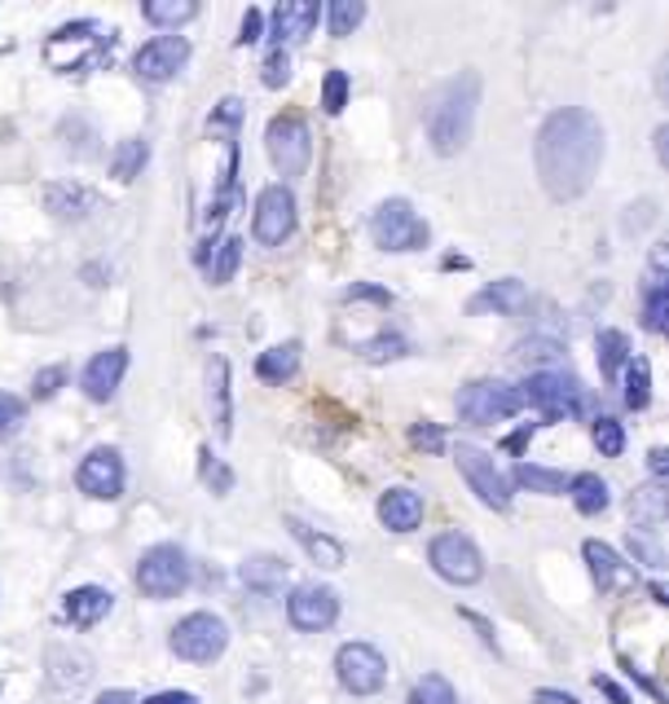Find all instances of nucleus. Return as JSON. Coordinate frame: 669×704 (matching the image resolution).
Returning a JSON list of instances; mask_svg holds the SVG:
<instances>
[{
	"mask_svg": "<svg viewBox=\"0 0 669 704\" xmlns=\"http://www.w3.org/2000/svg\"><path fill=\"white\" fill-rule=\"evenodd\" d=\"M533 155L546 194L572 203L594 185V172L603 163V124L586 106H564L542 124Z\"/></svg>",
	"mask_w": 669,
	"mask_h": 704,
	"instance_id": "nucleus-1",
	"label": "nucleus"
},
{
	"mask_svg": "<svg viewBox=\"0 0 669 704\" xmlns=\"http://www.w3.org/2000/svg\"><path fill=\"white\" fill-rule=\"evenodd\" d=\"M476 106H480V80L472 71H463L458 80H450L436 102L428 106V141L436 155H458L472 141V124H476Z\"/></svg>",
	"mask_w": 669,
	"mask_h": 704,
	"instance_id": "nucleus-2",
	"label": "nucleus"
},
{
	"mask_svg": "<svg viewBox=\"0 0 669 704\" xmlns=\"http://www.w3.org/2000/svg\"><path fill=\"white\" fill-rule=\"evenodd\" d=\"M111 45H115V36L102 32V23L80 19V23H67L49 36L45 58H49L54 71H89L111 54Z\"/></svg>",
	"mask_w": 669,
	"mask_h": 704,
	"instance_id": "nucleus-3",
	"label": "nucleus"
},
{
	"mask_svg": "<svg viewBox=\"0 0 669 704\" xmlns=\"http://www.w3.org/2000/svg\"><path fill=\"white\" fill-rule=\"evenodd\" d=\"M190 586V559L181 546L159 542L137 559V590L146 599H177Z\"/></svg>",
	"mask_w": 669,
	"mask_h": 704,
	"instance_id": "nucleus-4",
	"label": "nucleus"
},
{
	"mask_svg": "<svg viewBox=\"0 0 669 704\" xmlns=\"http://www.w3.org/2000/svg\"><path fill=\"white\" fill-rule=\"evenodd\" d=\"M371 234H375V247H384V251H419V247H428V238H432L428 220H423L406 198L379 203L375 216H371Z\"/></svg>",
	"mask_w": 669,
	"mask_h": 704,
	"instance_id": "nucleus-5",
	"label": "nucleus"
},
{
	"mask_svg": "<svg viewBox=\"0 0 669 704\" xmlns=\"http://www.w3.org/2000/svg\"><path fill=\"white\" fill-rule=\"evenodd\" d=\"M524 406H537L546 419H577L586 410V388L564 371H537L520 388Z\"/></svg>",
	"mask_w": 669,
	"mask_h": 704,
	"instance_id": "nucleus-6",
	"label": "nucleus"
},
{
	"mask_svg": "<svg viewBox=\"0 0 669 704\" xmlns=\"http://www.w3.org/2000/svg\"><path fill=\"white\" fill-rule=\"evenodd\" d=\"M168 647L181 656V660H194V665H212L225 647H229V625L216 616V612H190L172 625V638Z\"/></svg>",
	"mask_w": 669,
	"mask_h": 704,
	"instance_id": "nucleus-7",
	"label": "nucleus"
},
{
	"mask_svg": "<svg viewBox=\"0 0 669 704\" xmlns=\"http://www.w3.org/2000/svg\"><path fill=\"white\" fill-rule=\"evenodd\" d=\"M334 678L349 695H375L388 682V660L371 643H344L334 651Z\"/></svg>",
	"mask_w": 669,
	"mask_h": 704,
	"instance_id": "nucleus-8",
	"label": "nucleus"
},
{
	"mask_svg": "<svg viewBox=\"0 0 669 704\" xmlns=\"http://www.w3.org/2000/svg\"><path fill=\"white\" fill-rule=\"evenodd\" d=\"M520 388L511 384H498V379H476L458 393V419L485 428V423H498V419H511L520 415Z\"/></svg>",
	"mask_w": 669,
	"mask_h": 704,
	"instance_id": "nucleus-9",
	"label": "nucleus"
},
{
	"mask_svg": "<svg viewBox=\"0 0 669 704\" xmlns=\"http://www.w3.org/2000/svg\"><path fill=\"white\" fill-rule=\"evenodd\" d=\"M436 577L454 581V586H476L485 577V555L480 546L467 537V533H441L432 537V550H428Z\"/></svg>",
	"mask_w": 669,
	"mask_h": 704,
	"instance_id": "nucleus-10",
	"label": "nucleus"
},
{
	"mask_svg": "<svg viewBox=\"0 0 669 704\" xmlns=\"http://www.w3.org/2000/svg\"><path fill=\"white\" fill-rule=\"evenodd\" d=\"M264 146H269V159L282 177H304V168L313 159V141H308V124L299 115H277L264 133Z\"/></svg>",
	"mask_w": 669,
	"mask_h": 704,
	"instance_id": "nucleus-11",
	"label": "nucleus"
},
{
	"mask_svg": "<svg viewBox=\"0 0 669 704\" xmlns=\"http://www.w3.org/2000/svg\"><path fill=\"white\" fill-rule=\"evenodd\" d=\"M458 472L467 476V485H472V493L485 502V507H494V511H507L511 507V480L502 476V467L485 454V450H476V445H458Z\"/></svg>",
	"mask_w": 669,
	"mask_h": 704,
	"instance_id": "nucleus-12",
	"label": "nucleus"
},
{
	"mask_svg": "<svg viewBox=\"0 0 669 704\" xmlns=\"http://www.w3.org/2000/svg\"><path fill=\"white\" fill-rule=\"evenodd\" d=\"M286 621L299 629V634H321L340 621V594L330 586H295L291 599H286Z\"/></svg>",
	"mask_w": 669,
	"mask_h": 704,
	"instance_id": "nucleus-13",
	"label": "nucleus"
},
{
	"mask_svg": "<svg viewBox=\"0 0 669 704\" xmlns=\"http://www.w3.org/2000/svg\"><path fill=\"white\" fill-rule=\"evenodd\" d=\"M185 63H190V41L172 32V36L146 41V45L137 49V58H133V71H137L141 84H168V80L181 76Z\"/></svg>",
	"mask_w": 669,
	"mask_h": 704,
	"instance_id": "nucleus-14",
	"label": "nucleus"
},
{
	"mask_svg": "<svg viewBox=\"0 0 669 704\" xmlns=\"http://www.w3.org/2000/svg\"><path fill=\"white\" fill-rule=\"evenodd\" d=\"M256 242L264 247H282L295 234V194L286 185H269L256 198Z\"/></svg>",
	"mask_w": 669,
	"mask_h": 704,
	"instance_id": "nucleus-15",
	"label": "nucleus"
},
{
	"mask_svg": "<svg viewBox=\"0 0 669 704\" xmlns=\"http://www.w3.org/2000/svg\"><path fill=\"white\" fill-rule=\"evenodd\" d=\"M76 485H80V493H89V498H98V502H115V498L124 493V458H120L115 450H93V454L80 463Z\"/></svg>",
	"mask_w": 669,
	"mask_h": 704,
	"instance_id": "nucleus-16",
	"label": "nucleus"
},
{
	"mask_svg": "<svg viewBox=\"0 0 669 704\" xmlns=\"http://www.w3.org/2000/svg\"><path fill=\"white\" fill-rule=\"evenodd\" d=\"M124 371H128V348L115 343V348L98 352V357L84 366V397L89 401H111L120 379H124Z\"/></svg>",
	"mask_w": 669,
	"mask_h": 704,
	"instance_id": "nucleus-17",
	"label": "nucleus"
},
{
	"mask_svg": "<svg viewBox=\"0 0 669 704\" xmlns=\"http://www.w3.org/2000/svg\"><path fill=\"white\" fill-rule=\"evenodd\" d=\"M111 612H115V594L106 586H76L63 599V621L76 625V629H89V625L106 621Z\"/></svg>",
	"mask_w": 669,
	"mask_h": 704,
	"instance_id": "nucleus-18",
	"label": "nucleus"
},
{
	"mask_svg": "<svg viewBox=\"0 0 669 704\" xmlns=\"http://www.w3.org/2000/svg\"><path fill=\"white\" fill-rule=\"evenodd\" d=\"M423 511H428L423 493H415V489H388L379 498V524L388 533H415L423 524Z\"/></svg>",
	"mask_w": 669,
	"mask_h": 704,
	"instance_id": "nucleus-19",
	"label": "nucleus"
},
{
	"mask_svg": "<svg viewBox=\"0 0 669 704\" xmlns=\"http://www.w3.org/2000/svg\"><path fill=\"white\" fill-rule=\"evenodd\" d=\"M98 194L89 190V185H80V181H54L49 190H45V207L58 216V220H84V216H93L98 212Z\"/></svg>",
	"mask_w": 669,
	"mask_h": 704,
	"instance_id": "nucleus-20",
	"label": "nucleus"
},
{
	"mask_svg": "<svg viewBox=\"0 0 669 704\" xmlns=\"http://www.w3.org/2000/svg\"><path fill=\"white\" fill-rule=\"evenodd\" d=\"M286 529H291V537L308 550V559L313 564H321V568H344V559H349V550H344V542H334V537H326V533H317V529H308L304 520H286Z\"/></svg>",
	"mask_w": 669,
	"mask_h": 704,
	"instance_id": "nucleus-21",
	"label": "nucleus"
},
{
	"mask_svg": "<svg viewBox=\"0 0 669 704\" xmlns=\"http://www.w3.org/2000/svg\"><path fill=\"white\" fill-rule=\"evenodd\" d=\"M207 406H212L216 432L229 436L234 432V397H229V366H225V357L207 362Z\"/></svg>",
	"mask_w": 669,
	"mask_h": 704,
	"instance_id": "nucleus-22",
	"label": "nucleus"
},
{
	"mask_svg": "<svg viewBox=\"0 0 669 704\" xmlns=\"http://www.w3.org/2000/svg\"><path fill=\"white\" fill-rule=\"evenodd\" d=\"M321 10L313 5V0H295V5H277L273 10V41L282 49V41H304L313 27H317Z\"/></svg>",
	"mask_w": 669,
	"mask_h": 704,
	"instance_id": "nucleus-23",
	"label": "nucleus"
},
{
	"mask_svg": "<svg viewBox=\"0 0 669 704\" xmlns=\"http://www.w3.org/2000/svg\"><path fill=\"white\" fill-rule=\"evenodd\" d=\"M256 375L264 384H286L299 375V343L286 339V343H273L269 352H260V362H256Z\"/></svg>",
	"mask_w": 669,
	"mask_h": 704,
	"instance_id": "nucleus-24",
	"label": "nucleus"
},
{
	"mask_svg": "<svg viewBox=\"0 0 669 704\" xmlns=\"http://www.w3.org/2000/svg\"><path fill=\"white\" fill-rule=\"evenodd\" d=\"M568 498H572V507H577L581 515H603V511H608V502H612L608 480H599L594 472L572 476V480H568Z\"/></svg>",
	"mask_w": 669,
	"mask_h": 704,
	"instance_id": "nucleus-25",
	"label": "nucleus"
},
{
	"mask_svg": "<svg viewBox=\"0 0 669 704\" xmlns=\"http://www.w3.org/2000/svg\"><path fill=\"white\" fill-rule=\"evenodd\" d=\"M524 299H529V295H524V282L507 277V282L485 286L467 308H472V313H489V308H494V313H515V308H524Z\"/></svg>",
	"mask_w": 669,
	"mask_h": 704,
	"instance_id": "nucleus-26",
	"label": "nucleus"
},
{
	"mask_svg": "<svg viewBox=\"0 0 669 704\" xmlns=\"http://www.w3.org/2000/svg\"><path fill=\"white\" fill-rule=\"evenodd\" d=\"M586 564H590V577H594V586H599V594H608L630 568L616 559V550L612 546H603V542H586Z\"/></svg>",
	"mask_w": 669,
	"mask_h": 704,
	"instance_id": "nucleus-27",
	"label": "nucleus"
},
{
	"mask_svg": "<svg viewBox=\"0 0 669 704\" xmlns=\"http://www.w3.org/2000/svg\"><path fill=\"white\" fill-rule=\"evenodd\" d=\"M594 348H599V371H603L608 379H616V371L634 357L630 339H625L621 330H599V334H594Z\"/></svg>",
	"mask_w": 669,
	"mask_h": 704,
	"instance_id": "nucleus-28",
	"label": "nucleus"
},
{
	"mask_svg": "<svg viewBox=\"0 0 669 704\" xmlns=\"http://www.w3.org/2000/svg\"><path fill=\"white\" fill-rule=\"evenodd\" d=\"M146 159H150L146 137H128V141H120V150L111 155V177H115V181H133V177L146 168Z\"/></svg>",
	"mask_w": 669,
	"mask_h": 704,
	"instance_id": "nucleus-29",
	"label": "nucleus"
},
{
	"mask_svg": "<svg viewBox=\"0 0 669 704\" xmlns=\"http://www.w3.org/2000/svg\"><path fill=\"white\" fill-rule=\"evenodd\" d=\"M625 406L630 410H647L651 406V366L643 357L625 362Z\"/></svg>",
	"mask_w": 669,
	"mask_h": 704,
	"instance_id": "nucleus-30",
	"label": "nucleus"
},
{
	"mask_svg": "<svg viewBox=\"0 0 669 704\" xmlns=\"http://www.w3.org/2000/svg\"><path fill=\"white\" fill-rule=\"evenodd\" d=\"M515 485H524L529 493H546V498H555V493L568 489L564 472H551V467H537V463H520V467H515Z\"/></svg>",
	"mask_w": 669,
	"mask_h": 704,
	"instance_id": "nucleus-31",
	"label": "nucleus"
},
{
	"mask_svg": "<svg viewBox=\"0 0 669 704\" xmlns=\"http://www.w3.org/2000/svg\"><path fill=\"white\" fill-rule=\"evenodd\" d=\"M630 515L638 520L643 533H656L660 520H665V498H660V489H638V493L630 498Z\"/></svg>",
	"mask_w": 669,
	"mask_h": 704,
	"instance_id": "nucleus-32",
	"label": "nucleus"
},
{
	"mask_svg": "<svg viewBox=\"0 0 669 704\" xmlns=\"http://www.w3.org/2000/svg\"><path fill=\"white\" fill-rule=\"evenodd\" d=\"M406 704H458V695H454L450 678H441V673H423V678L410 686V700H406Z\"/></svg>",
	"mask_w": 669,
	"mask_h": 704,
	"instance_id": "nucleus-33",
	"label": "nucleus"
},
{
	"mask_svg": "<svg viewBox=\"0 0 669 704\" xmlns=\"http://www.w3.org/2000/svg\"><path fill=\"white\" fill-rule=\"evenodd\" d=\"M665 313H669V295H665V282L647 277V291H643V326H647L651 334H660V330H665Z\"/></svg>",
	"mask_w": 669,
	"mask_h": 704,
	"instance_id": "nucleus-34",
	"label": "nucleus"
},
{
	"mask_svg": "<svg viewBox=\"0 0 669 704\" xmlns=\"http://www.w3.org/2000/svg\"><path fill=\"white\" fill-rule=\"evenodd\" d=\"M194 14H199L194 0H181V5H159V0H155V5H141V19L155 23V27H181V23H190Z\"/></svg>",
	"mask_w": 669,
	"mask_h": 704,
	"instance_id": "nucleus-35",
	"label": "nucleus"
},
{
	"mask_svg": "<svg viewBox=\"0 0 669 704\" xmlns=\"http://www.w3.org/2000/svg\"><path fill=\"white\" fill-rule=\"evenodd\" d=\"M594 450H599L603 458H621V454H625V428H621L616 419L599 415V419H594Z\"/></svg>",
	"mask_w": 669,
	"mask_h": 704,
	"instance_id": "nucleus-36",
	"label": "nucleus"
},
{
	"mask_svg": "<svg viewBox=\"0 0 669 704\" xmlns=\"http://www.w3.org/2000/svg\"><path fill=\"white\" fill-rule=\"evenodd\" d=\"M349 71H326V80H321V111L326 115H340L344 106H349Z\"/></svg>",
	"mask_w": 669,
	"mask_h": 704,
	"instance_id": "nucleus-37",
	"label": "nucleus"
},
{
	"mask_svg": "<svg viewBox=\"0 0 669 704\" xmlns=\"http://www.w3.org/2000/svg\"><path fill=\"white\" fill-rule=\"evenodd\" d=\"M27 423V406L14 393H0V441H14Z\"/></svg>",
	"mask_w": 669,
	"mask_h": 704,
	"instance_id": "nucleus-38",
	"label": "nucleus"
},
{
	"mask_svg": "<svg viewBox=\"0 0 669 704\" xmlns=\"http://www.w3.org/2000/svg\"><path fill=\"white\" fill-rule=\"evenodd\" d=\"M238 260H242V242L238 238H225L216 247V264H212V286H225L234 273H238Z\"/></svg>",
	"mask_w": 669,
	"mask_h": 704,
	"instance_id": "nucleus-39",
	"label": "nucleus"
},
{
	"mask_svg": "<svg viewBox=\"0 0 669 704\" xmlns=\"http://www.w3.org/2000/svg\"><path fill=\"white\" fill-rule=\"evenodd\" d=\"M326 19H330V36H349L366 19V5H358V0H340V5L326 10Z\"/></svg>",
	"mask_w": 669,
	"mask_h": 704,
	"instance_id": "nucleus-40",
	"label": "nucleus"
},
{
	"mask_svg": "<svg viewBox=\"0 0 669 704\" xmlns=\"http://www.w3.org/2000/svg\"><path fill=\"white\" fill-rule=\"evenodd\" d=\"M199 458H203V485H212V493H229V489H234V472H229L212 450H203Z\"/></svg>",
	"mask_w": 669,
	"mask_h": 704,
	"instance_id": "nucleus-41",
	"label": "nucleus"
},
{
	"mask_svg": "<svg viewBox=\"0 0 669 704\" xmlns=\"http://www.w3.org/2000/svg\"><path fill=\"white\" fill-rule=\"evenodd\" d=\"M238 120H242V102H238V98H225V102L212 111L207 128H212V133H225V137H234V133H238Z\"/></svg>",
	"mask_w": 669,
	"mask_h": 704,
	"instance_id": "nucleus-42",
	"label": "nucleus"
},
{
	"mask_svg": "<svg viewBox=\"0 0 669 704\" xmlns=\"http://www.w3.org/2000/svg\"><path fill=\"white\" fill-rule=\"evenodd\" d=\"M277 577H286V564H277V559H269V555L251 559V564L242 568V581H247V586H269V581H277Z\"/></svg>",
	"mask_w": 669,
	"mask_h": 704,
	"instance_id": "nucleus-43",
	"label": "nucleus"
},
{
	"mask_svg": "<svg viewBox=\"0 0 669 704\" xmlns=\"http://www.w3.org/2000/svg\"><path fill=\"white\" fill-rule=\"evenodd\" d=\"M406 352H410V343H406L401 334H379V339L366 343V357H371V362H393V357H406Z\"/></svg>",
	"mask_w": 669,
	"mask_h": 704,
	"instance_id": "nucleus-44",
	"label": "nucleus"
},
{
	"mask_svg": "<svg viewBox=\"0 0 669 704\" xmlns=\"http://www.w3.org/2000/svg\"><path fill=\"white\" fill-rule=\"evenodd\" d=\"M264 89H282L286 80H291V54L286 49H273L269 58H264Z\"/></svg>",
	"mask_w": 669,
	"mask_h": 704,
	"instance_id": "nucleus-45",
	"label": "nucleus"
},
{
	"mask_svg": "<svg viewBox=\"0 0 669 704\" xmlns=\"http://www.w3.org/2000/svg\"><path fill=\"white\" fill-rule=\"evenodd\" d=\"M67 384V366H49V371H41L36 375V384H32V393H36V401H49V397H58V388Z\"/></svg>",
	"mask_w": 669,
	"mask_h": 704,
	"instance_id": "nucleus-46",
	"label": "nucleus"
},
{
	"mask_svg": "<svg viewBox=\"0 0 669 704\" xmlns=\"http://www.w3.org/2000/svg\"><path fill=\"white\" fill-rule=\"evenodd\" d=\"M630 550H634V555H638V559L647 564V568H660V564H665L660 546H656V542H651V537H647L643 529H634V533H630Z\"/></svg>",
	"mask_w": 669,
	"mask_h": 704,
	"instance_id": "nucleus-47",
	"label": "nucleus"
},
{
	"mask_svg": "<svg viewBox=\"0 0 669 704\" xmlns=\"http://www.w3.org/2000/svg\"><path fill=\"white\" fill-rule=\"evenodd\" d=\"M410 441H415L419 450H428V454H441V450H445V432H441L436 423H419V428L410 432Z\"/></svg>",
	"mask_w": 669,
	"mask_h": 704,
	"instance_id": "nucleus-48",
	"label": "nucleus"
},
{
	"mask_svg": "<svg viewBox=\"0 0 669 704\" xmlns=\"http://www.w3.org/2000/svg\"><path fill=\"white\" fill-rule=\"evenodd\" d=\"M260 32H264V14H260V10H247L242 23H238V45H256Z\"/></svg>",
	"mask_w": 669,
	"mask_h": 704,
	"instance_id": "nucleus-49",
	"label": "nucleus"
},
{
	"mask_svg": "<svg viewBox=\"0 0 669 704\" xmlns=\"http://www.w3.org/2000/svg\"><path fill=\"white\" fill-rule=\"evenodd\" d=\"M533 432H537V428H533V423H524L520 432H511V436L502 441V450H507V454H524V450H529V441H533Z\"/></svg>",
	"mask_w": 669,
	"mask_h": 704,
	"instance_id": "nucleus-50",
	"label": "nucleus"
},
{
	"mask_svg": "<svg viewBox=\"0 0 669 704\" xmlns=\"http://www.w3.org/2000/svg\"><path fill=\"white\" fill-rule=\"evenodd\" d=\"M141 704H199V695H190V691H155Z\"/></svg>",
	"mask_w": 669,
	"mask_h": 704,
	"instance_id": "nucleus-51",
	"label": "nucleus"
},
{
	"mask_svg": "<svg viewBox=\"0 0 669 704\" xmlns=\"http://www.w3.org/2000/svg\"><path fill=\"white\" fill-rule=\"evenodd\" d=\"M349 299H375V304H393V295L388 291H379V286H349Z\"/></svg>",
	"mask_w": 669,
	"mask_h": 704,
	"instance_id": "nucleus-52",
	"label": "nucleus"
},
{
	"mask_svg": "<svg viewBox=\"0 0 669 704\" xmlns=\"http://www.w3.org/2000/svg\"><path fill=\"white\" fill-rule=\"evenodd\" d=\"M625 673H630V678H634V682H638V686H643L651 700H660V686H656V682H651V678H647V673H643L634 660H625Z\"/></svg>",
	"mask_w": 669,
	"mask_h": 704,
	"instance_id": "nucleus-53",
	"label": "nucleus"
},
{
	"mask_svg": "<svg viewBox=\"0 0 669 704\" xmlns=\"http://www.w3.org/2000/svg\"><path fill=\"white\" fill-rule=\"evenodd\" d=\"M594 686H599V691H603V695H608L612 704H630V695H625V691H621V686H616L612 678H603V673H594Z\"/></svg>",
	"mask_w": 669,
	"mask_h": 704,
	"instance_id": "nucleus-54",
	"label": "nucleus"
},
{
	"mask_svg": "<svg viewBox=\"0 0 669 704\" xmlns=\"http://www.w3.org/2000/svg\"><path fill=\"white\" fill-rule=\"evenodd\" d=\"M533 704H581L577 695H568V691H551V686H542L537 695H533Z\"/></svg>",
	"mask_w": 669,
	"mask_h": 704,
	"instance_id": "nucleus-55",
	"label": "nucleus"
},
{
	"mask_svg": "<svg viewBox=\"0 0 669 704\" xmlns=\"http://www.w3.org/2000/svg\"><path fill=\"white\" fill-rule=\"evenodd\" d=\"M98 704H137V695H133V691H120V686H115V691L98 695Z\"/></svg>",
	"mask_w": 669,
	"mask_h": 704,
	"instance_id": "nucleus-56",
	"label": "nucleus"
},
{
	"mask_svg": "<svg viewBox=\"0 0 669 704\" xmlns=\"http://www.w3.org/2000/svg\"><path fill=\"white\" fill-rule=\"evenodd\" d=\"M647 458H651V463H647V467H651V476H656V480H665V450H651Z\"/></svg>",
	"mask_w": 669,
	"mask_h": 704,
	"instance_id": "nucleus-57",
	"label": "nucleus"
}]
</instances>
